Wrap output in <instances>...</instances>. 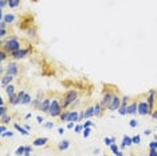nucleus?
I'll return each instance as SVG.
<instances>
[{
	"mask_svg": "<svg viewBox=\"0 0 157 156\" xmlns=\"http://www.w3.org/2000/svg\"><path fill=\"white\" fill-rule=\"evenodd\" d=\"M20 42H19V39H18V36L16 35H12V36H8L7 39H3L2 40V48H4L5 51H8V53H14V51H16V50H19V48H22L20 47Z\"/></svg>",
	"mask_w": 157,
	"mask_h": 156,
	"instance_id": "obj_1",
	"label": "nucleus"
},
{
	"mask_svg": "<svg viewBox=\"0 0 157 156\" xmlns=\"http://www.w3.org/2000/svg\"><path fill=\"white\" fill-rule=\"evenodd\" d=\"M78 98V93H77V90H74V89H70L68 92L63 94V97H62L61 100V105L62 108H63V111H66L68 106L73 105V102Z\"/></svg>",
	"mask_w": 157,
	"mask_h": 156,
	"instance_id": "obj_2",
	"label": "nucleus"
},
{
	"mask_svg": "<svg viewBox=\"0 0 157 156\" xmlns=\"http://www.w3.org/2000/svg\"><path fill=\"white\" fill-rule=\"evenodd\" d=\"M62 112H63V108H62V105H61V101L56 100V98H53V100H51V106H50L48 114H50L51 117H59L62 114Z\"/></svg>",
	"mask_w": 157,
	"mask_h": 156,
	"instance_id": "obj_3",
	"label": "nucleus"
},
{
	"mask_svg": "<svg viewBox=\"0 0 157 156\" xmlns=\"http://www.w3.org/2000/svg\"><path fill=\"white\" fill-rule=\"evenodd\" d=\"M30 48H19V50H16V51H14V53H11L10 54V57L12 59H15V61H18V59H23V58H26V57L28 55V53H30Z\"/></svg>",
	"mask_w": 157,
	"mask_h": 156,
	"instance_id": "obj_4",
	"label": "nucleus"
},
{
	"mask_svg": "<svg viewBox=\"0 0 157 156\" xmlns=\"http://www.w3.org/2000/svg\"><path fill=\"white\" fill-rule=\"evenodd\" d=\"M137 113L140 116H148V114H150L149 105H148L146 101H140L138 102V105H137Z\"/></svg>",
	"mask_w": 157,
	"mask_h": 156,
	"instance_id": "obj_5",
	"label": "nucleus"
},
{
	"mask_svg": "<svg viewBox=\"0 0 157 156\" xmlns=\"http://www.w3.org/2000/svg\"><path fill=\"white\" fill-rule=\"evenodd\" d=\"M119 106H121V97H119L118 94H114L112 102L109 104V106H107L106 109L109 112H116V111H118L119 109Z\"/></svg>",
	"mask_w": 157,
	"mask_h": 156,
	"instance_id": "obj_6",
	"label": "nucleus"
},
{
	"mask_svg": "<svg viewBox=\"0 0 157 156\" xmlns=\"http://www.w3.org/2000/svg\"><path fill=\"white\" fill-rule=\"evenodd\" d=\"M19 73V66L16 62H10L7 65V67H5V74H8V76H12V77H16Z\"/></svg>",
	"mask_w": 157,
	"mask_h": 156,
	"instance_id": "obj_7",
	"label": "nucleus"
},
{
	"mask_svg": "<svg viewBox=\"0 0 157 156\" xmlns=\"http://www.w3.org/2000/svg\"><path fill=\"white\" fill-rule=\"evenodd\" d=\"M113 96H114V93H112V92H105L104 93L102 100H101V104L104 105V108H107V106H109V104L112 102V100H113Z\"/></svg>",
	"mask_w": 157,
	"mask_h": 156,
	"instance_id": "obj_8",
	"label": "nucleus"
},
{
	"mask_svg": "<svg viewBox=\"0 0 157 156\" xmlns=\"http://www.w3.org/2000/svg\"><path fill=\"white\" fill-rule=\"evenodd\" d=\"M155 96H156V90H150L149 94H148V98H146V102L148 105H149V111H150V114H152V112L155 111L153 109V105H155Z\"/></svg>",
	"mask_w": 157,
	"mask_h": 156,
	"instance_id": "obj_9",
	"label": "nucleus"
},
{
	"mask_svg": "<svg viewBox=\"0 0 157 156\" xmlns=\"http://www.w3.org/2000/svg\"><path fill=\"white\" fill-rule=\"evenodd\" d=\"M50 106H51V98H44L41 104L39 111H42V113H48L50 112Z\"/></svg>",
	"mask_w": 157,
	"mask_h": 156,
	"instance_id": "obj_10",
	"label": "nucleus"
},
{
	"mask_svg": "<svg viewBox=\"0 0 157 156\" xmlns=\"http://www.w3.org/2000/svg\"><path fill=\"white\" fill-rule=\"evenodd\" d=\"M0 18L4 20L7 24H12V23L15 22V15H14V14H4L2 11V12H0Z\"/></svg>",
	"mask_w": 157,
	"mask_h": 156,
	"instance_id": "obj_11",
	"label": "nucleus"
},
{
	"mask_svg": "<svg viewBox=\"0 0 157 156\" xmlns=\"http://www.w3.org/2000/svg\"><path fill=\"white\" fill-rule=\"evenodd\" d=\"M8 102H10L12 106H16V105H19V104H22V100H20V97H19V94L15 93L14 96L8 97Z\"/></svg>",
	"mask_w": 157,
	"mask_h": 156,
	"instance_id": "obj_12",
	"label": "nucleus"
},
{
	"mask_svg": "<svg viewBox=\"0 0 157 156\" xmlns=\"http://www.w3.org/2000/svg\"><path fill=\"white\" fill-rule=\"evenodd\" d=\"M78 120H79V111H70V114H68V120H67V123L68 121H73V123H78Z\"/></svg>",
	"mask_w": 157,
	"mask_h": 156,
	"instance_id": "obj_13",
	"label": "nucleus"
},
{
	"mask_svg": "<svg viewBox=\"0 0 157 156\" xmlns=\"http://www.w3.org/2000/svg\"><path fill=\"white\" fill-rule=\"evenodd\" d=\"M132 144H133L132 137H130V136H126V135H125V136L122 137V143H121V145H119V148H126V147H130Z\"/></svg>",
	"mask_w": 157,
	"mask_h": 156,
	"instance_id": "obj_14",
	"label": "nucleus"
},
{
	"mask_svg": "<svg viewBox=\"0 0 157 156\" xmlns=\"http://www.w3.org/2000/svg\"><path fill=\"white\" fill-rule=\"evenodd\" d=\"M104 112V105L101 102H95L94 104V116L95 117H99Z\"/></svg>",
	"mask_w": 157,
	"mask_h": 156,
	"instance_id": "obj_15",
	"label": "nucleus"
},
{
	"mask_svg": "<svg viewBox=\"0 0 157 156\" xmlns=\"http://www.w3.org/2000/svg\"><path fill=\"white\" fill-rule=\"evenodd\" d=\"M47 141H48L47 137H38V139H35V140L32 141V145L34 147H42V145H46Z\"/></svg>",
	"mask_w": 157,
	"mask_h": 156,
	"instance_id": "obj_16",
	"label": "nucleus"
},
{
	"mask_svg": "<svg viewBox=\"0 0 157 156\" xmlns=\"http://www.w3.org/2000/svg\"><path fill=\"white\" fill-rule=\"evenodd\" d=\"M14 81V77L12 76H8V74H4V76L2 77V86L3 88H5L7 85H10V83H12Z\"/></svg>",
	"mask_w": 157,
	"mask_h": 156,
	"instance_id": "obj_17",
	"label": "nucleus"
},
{
	"mask_svg": "<svg viewBox=\"0 0 157 156\" xmlns=\"http://www.w3.org/2000/svg\"><path fill=\"white\" fill-rule=\"evenodd\" d=\"M137 105H138V102H132L129 104V105H126V111H128V114H136L137 113Z\"/></svg>",
	"mask_w": 157,
	"mask_h": 156,
	"instance_id": "obj_18",
	"label": "nucleus"
},
{
	"mask_svg": "<svg viewBox=\"0 0 157 156\" xmlns=\"http://www.w3.org/2000/svg\"><path fill=\"white\" fill-rule=\"evenodd\" d=\"M83 113H85V118H86V120H90L91 117H94V105L85 108Z\"/></svg>",
	"mask_w": 157,
	"mask_h": 156,
	"instance_id": "obj_19",
	"label": "nucleus"
},
{
	"mask_svg": "<svg viewBox=\"0 0 157 156\" xmlns=\"http://www.w3.org/2000/svg\"><path fill=\"white\" fill-rule=\"evenodd\" d=\"M68 147H70V140H67V139H63V140L59 141V144H58L59 151H66Z\"/></svg>",
	"mask_w": 157,
	"mask_h": 156,
	"instance_id": "obj_20",
	"label": "nucleus"
},
{
	"mask_svg": "<svg viewBox=\"0 0 157 156\" xmlns=\"http://www.w3.org/2000/svg\"><path fill=\"white\" fill-rule=\"evenodd\" d=\"M14 128H15L18 132H20V133L23 135V136H28V135H30V131H27V129H26L24 126L19 125L18 123H15V124H14Z\"/></svg>",
	"mask_w": 157,
	"mask_h": 156,
	"instance_id": "obj_21",
	"label": "nucleus"
},
{
	"mask_svg": "<svg viewBox=\"0 0 157 156\" xmlns=\"http://www.w3.org/2000/svg\"><path fill=\"white\" fill-rule=\"evenodd\" d=\"M4 92H5V94H7L8 97L14 96V94H15V86H14L12 83H10V85H7L4 88Z\"/></svg>",
	"mask_w": 157,
	"mask_h": 156,
	"instance_id": "obj_22",
	"label": "nucleus"
},
{
	"mask_svg": "<svg viewBox=\"0 0 157 156\" xmlns=\"http://www.w3.org/2000/svg\"><path fill=\"white\" fill-rule=\"evenodd\" d=\"M32 100H34V98L31 97V94L26 93L24 97H23V100H22V105H30V104L32 102Z\"/></svg>",
	"mask_w": 157,
	"mask_h": 156,
	"instance_id": "obj_23",
	"label": "nucleus"
},
{
	"mask_svg": "<svg viewBox=\"0 0 157 156\" xmlns=\"http://www.w3.org/2000/svg\"><path fill=\"white\" fill-rule=\"evenodd\" d=\"M10 8H18L20 5V0H7Z\"/></svg>",
	"mask_w": 157,
	"mask_h": 156,
	"instance_id": "obj_24",
	"label": "nucleus"
},
{
	"mask_svg": "<svg viewBox=\"0 0 157 156\" xmlns=\"http://www.w3.org/2000/svg\"><path fill=\"white\" fill-rule=\"evenodd\" d=\"M0 121H2V124H10L11 121H12V116L11 114H5V116H3V117H0Z\"/></svg>",
	"mask_w": 157,
	"mask_h": 156,
	"instance_id": "obj_25",
	"label": "nucleus"
},
{
	"mask_svg": "<svg viewBox=\"0 0 157 156\" xmlns=\"http://www.w3.org/2000/svg\"><path fill=\"white\" fill-rule=\"evenodd\" d=\"M68 114H70V111H63V112H62V114L59 116L61 121H63V123H67V120H68Z\"/></svg>",
	"mask_w": 157,
	"mask_h": 156,
	"instance_id": "obj_26",
	"label": "nucleus"
},
{
	"mask_svg": "<svg viewBox=\"0 0 157 156\" xmlns=\"http://www.w3.org/2000/svg\"><path fill=\"white\" fill-rule=\"evenodd\" d=\"M113 143H116V139H114V137H105L104 139V144H105V145L110 147Z\"/></svg>",
	"mask_w": 157,
	"mask_h": 156,
	"instance_id": "obj_27",
	"label": "nucleus"
},
{
	"mask_svg": "<svg viewBox=\"0 0 157 156\" xmlns=\"http://www.w3.org/2000/svg\"><path fill=\"white\" fill-rule=\"evenodd\" d=\"M83 129H85L83 128V124H79V123L74 126V132H75V133H78V135L82 133V132H83Z\"/></svg>",
	"mask_w": 157,
	"mask_h": 156,
	"instance_id": "obj_28",
	"label": "nucleus"
},
{
	"mask_svg": "<svg viewBox=\"0 0 157 156\" xmlns=\"http://www.w3.org/2000/svg\"><path fill=\"white\" fill-rule=\"evenodd\" d=\"M7 57H10V53L5 51L4 48H2V51H0V59H2V62H4V61L7 59Z\"/></svg>",
	"mask_w": 157,
	"mask_h": 156,
	"instance_id": "obj_29",
	"label": "nucleus"
},
{
	"mask_svg": "<svg viewBox=\"0 0 157 156\" xmlns=\"http://www.w3.org/2000/svg\"><path fill=\"white\" fill-rule=\"evenodd\" d=\"M41 104H42L41 100H38V98H34L32 102H31V105H32L34 109H39V108H41Z\"/></svg>",
	"mask_w": 157,
	"mask_h": 156,
	"instance_id": "obj_30",
	"label": "nucleus"
},
{
	"mask_svg": "<svg viewBox=\"0 0 157 156\" xmlns=\"http://www.w3.org/2000/svg\"><path fill=\"white\" fill-rule=\"evenodd\" d=\"M27 35L31 36V38H34V36L36 35V28L35 27H28L27 28Z\"/></svg>",
	"mask_w": 157,
	"mask_h": 156,
	"instance_id": "obj_31",
	"label": "nucleus"
},
{
	"mask_svg": "<svg viewBox=\"0 0 157 156\" xmlns=\"http://www.w3.org/2000/svg\"><path fill=\"white\" fill-rule=\"evenodd\" d=\"M24 151H26V147L24 145H20V147H18V148H16L15 155L16 156H22V155H24Z\"/></svg>",
	"mask_w": 157,
	"mask_h": 156,
	"instance_id": "obj_32",
	"label": "nucleus"
},
{
	"mask_svg": "<svg viewBox=\"0 0 157 156\" xmlns=\"http://www.w3.org/2000/svg\"><path fill=\"white\" fill-rule=\"evenodd\" d=\"M110 149H112V152L114 155H117L119 151H121V149H119V145H117V143H113L112 145H110Z\"/></svg>",
	"mask_w": 157,
	"mask_h": 156,
	"instance_id": "obj_33",
	"label": "nucleus"
},
{
	"mask_svg": "<svg viewBox=\"0 0 157 156\" xmlns=\"http://www.w3.org/2000/svg\"><path fill=\"white\" fill-rule=\"evenodd\" d=\"M117 112H118V113L121 114V116H125V114H128L126 105H121V106H119V109H118V111H117Z\"/></svg>",
	"mask_w": 157,
	"mask_h": 156,
	"instance_id": "obj_34",
	"label": "nucleus"
},
{
	"mask_svg": "<svg viewBox=\"0 0 157 156\" xmlns=\"http://www.w3.org/2000/svg\"><path fill=\"white\" fill-rule=\"evenodd\" d=\"M90 133H91V128H85L83 132H82V136H83V139H87L90 136Z\"/></svg>",
	"mask_w": 157,
	"mask_h": 156,
	"instance_id": "obj_35",
	"label": "nucleus"
},
{
	"mask_svg": "<svg viewBox=\"0 0 157 156\" xmlns=\"http://www.w3.org/2000/svg\"><path fill=\"white\" fill-rule=\"evenodd\" d=\"M132 140H133V144L138 145V144L141 143V136H140V135H136V136H133V137H132Z\"/></svg>",
	"mask_w": 157,
	"mask_h": 156,
	"instance_id": "obj_36",
	"label": "nucleus"
},
{
	"mask_svg": "<svg viewBox=\"0 0 157 156\" xmlns=\"http://www.w3.org/2000/svg\"><path fill=\"white\" fill-rule=\"evenodd\" d=\"M31 154H32V148H31V147H26V151H24V155H23V156H32V155H31Z\"/></svg>",
	"mask_w": 157,
	"mask_h": 156,
	"instance_id": "obj_37",
	"label": "nucleus"
},
{
	"mask_svg": "<svg viewBox=\"0 0 157 156\" xmlns=\"http://www.w3.org/2000/svg\"><path fill=\"white\" fill-rule=\"evenodd\" d=\"M93 125H94V123H93V121H90V120H86L83 123V128H91Z\"/></svg>",
	"mask_w": 157,
	"mask_h": 156,
	"instance_id": "obj_38",
	"label": "nucleus"
},
{
	"mask_svg": "<svg viewBox=\"0 0 157 156\" xmlns=\"http://www.w3.org/2000/svg\"><path fill=\"white\" fill-rule=\"evenodd\" d=\"M149 149H157V140H152L149 143Z\"/></svg>",
	"mask_w": 157,
	"mask_h": 156,
	"instance_id": "obj_39",
	"label": "nucleus"
},
{
	"mask_svg": "<svg viewBox=\"0 0 157 156\" xmlns=\"http://www.w3.org/2000/svg\"><path fill=\"white\" fill-rule=\"evenodd\" d=\"M44 128L46 129H53L54 128V123L53 121H47V123H44Z\"/></svg>",
	"mask_w": 157,
	"mask_h": 156,
	"instance_id": "obj_40",
	"label": "nucleus"
},
{
	"mask_svg": "<svg viewBox=\"0 0 157 156\" xmlns=\"http://www.w3.org/2000/svg\"><path fill=\"white\" fill-rule=\"evenodd\" d=\"M5 114H7V108H5V105L4 106H0V117L5 116Z\"/></svg>",
	"mask_w": 157,
	"mask_h": 156,
	"instance_id": "obj_41",
	"label": "nucleus"
},
{
	"mask_svg": "<svg viewBox=\"0 0 157 156\" xmlns=\"http://www.w3.org/2000/svg\"><path fill=\"white\" fill-rule=\"evenodd\" d=\"M129 125L132 126V128H136V126L138 125V121H137V120H134V118H132V120L129 121Z\"/></svg>",
	"mask_w": 157,
	"mask_h": 156,
	"instance_id": "obj_42",
	"label": "nucleus"
},
{
	"mask_svg": "<svg viewBox=\"0 0 157 156\" xmlns=\"http://www.w3.org/2000/svg\"><path fill=\"white\" fill-rule=\"evenodd\" d=\"M5 7H8V3H7V0H0V8H2V11L4 10Z\"/></svg>",
	"mask_w": 157,
	"mask_h": 156,
	"instance_id": "obj_43",
	"label": "nucleus"
},
{
	"mask_svg": "<svg viewBox=\"0 0 157 156\" xmlns=\"http://www.w3.org/2000/svg\"><path fill=\"white\" fill-rule=\"evenodd\" d=\"M128 101H129V97L128 96L121 97V105H128Z\"/></svg>",
	"mask_w": 157,
	"mask_h": 156,
	"instance_id": "obj_44",
	"label": "nucleus"
},
{
	"mask_svg": "<svg viewBox=\"0 0 157 156\" xmlns=\"http://www.w3.org/2000/svg\"><path fill=\"white\" fill-rule=\"evenodd\" d=\"M12 136H14V132H11V131H7L4 133H2V137H12Z\"/></svg>",
	"mask_w": 157,
	"mask_h": 156,
	"instance_id": "obj_45",
	"label": "nucleus"
},
{
	"mask_svg": "<svg viewBox=\"0 0 157 156\" xmlns=\"http://www.w3.org/2000/svg\"><path fill=\"white\" fill-rule=\"evenodd\" d=\"M5 35H7V30L5 28H0V38H2V40L4 39Z\"/></svg>",
	"mask_w": 157,
	"mask_h": 156,
	"instance_id": "obj_46",
	"label": "nucleus"
},
{
	"mask_svg": "<svg viewBox=\"0 0 157 156\" xmlns=\"http://www.w3.org/2000/svg\"><path fill=\"white\" fill-rule=\"evenodd\" d=\"M77 125V123H73V121H68L67 123V125H66V128L67 129H74V126Z\"/></svg>",
	"mask_w": 157,
	"mask_h": 156,
	"instance_id": "obj_47",
	"label": "nucleus"
},
{
	"mask_svg": "<svg viewBox=\"0 0 157 156\" xmlns=\"http://www.w3.org/2000/svg\"><path fill=\"white\" fill-rule=\"evenodd\" d=\"M43 97H44V94H43V92H41V90H39V92H38V94H36V97H35V98H38V100H41V101H43V100H44V98H43Z\"/></svg>",
	"mask_w": 157,
	"mask_h": 156,
	"instance_id": "obj_48",
	"label": "nucleus"
},
{
	"mask_svg": "<svg viewBox=\"0 0 157 156\" xmlns=\"http://www.w3.org/2000/svg\"><path fill=\"white\" fill-rule=\"evenodd\" d=\"M83 118H85V113H83V111H79V120H78V123L83 121Z\"/></svg>",
	"mask_w": 157,
	"mask_h": 156,
	"instance_id": "obj_49",
	"label": "nucleus"
},
{
	"mask_svg": "<svg viewBox=\"0 0 157 156\" xmlns=\"http://www.w3.org/2000/svg\"><path fill=\"white\" fill-rule=\"evenodd\" d=\"M0 132H2V133L7 132V126H5V124H2V125H0Z\"/></svg>",
	"mask_w": 157,
	"mask_h": 156,
	"instance_id": "obj_50",
	"label": "nucleus"
},
{
	"mask_svg": "<svg viewBox=\"0 0 157 156\" xmlns=\"http://www.w3.org/2000/svg\"><path fill=\"white\" fill-rule=\"evenodd\" d=\"M5 27H7V23H5L2 18H0V28H5Z\"/></svg>",
	"mask_w": 157,
	"mask_h": 156,
	"instance_id": "obj_51",
	"label": "nucleus"
},
{
	"mask_svg": "<svg viewBox=\"0 0 157 156\" xmlns=\"http://www.w3.org/2000/svg\"><path fill=\"white\" fill-rule=\"evenodd\" d=\"M148 156H157V149H149V155Z\"/></svg>",
	"mask_w": 157,
	"mask_h": 156,
	"instance_id": "obj_52",
	"label": "nucleus"
},
{
	"mask_svg": "<svg viewBox=\"0 0 157 156\" xmlns=\"http://www.w3.org/2000/svg\"><path fill=\"white\" fill-rule=\"evenodd\" d=\"M36 121H38V124H42L44 121V118L42 117V116H36Z\"/></svg>",
	"mask_w": 157,
	"mask_h": 156,
	"instance_id": "obj_53",
	"label": "nucleus"
},
{
	"mask_svg": "<svg viewBox=\"0 0 157 156\" xmlns=\"http://www.w3.org/2000/svg\"><path fill=\"white\" fill-rule=\"evenodd\" d=\"M144 135H146V136L152 135V129H145V131H144Z\"/></svg>",
	"mask_w": 157,
	"mask_h": 156,
	"instance_id": "obj_54",
	"label": "nucleus"
},
{
	"mask_svg": "<svg viewBox=\"0 0 157 156\" xmlns=\"http://www.w3.org/2000/svg\"><path fill=\"white\" fill-rule=\"evenodd\" d=\"M78 105H79V100L77 98V100L73 102V105H71V106H73V108H75V106H78Z\"/></svg>",
	"mask_w": 157,
	"mask_h": 156,
	"instance_id": "obj_55",
	"label": "nucleus"
},
{
	"mask_svg": "<svg viewBox=\"0 0 157 156\" xmlns=\"http://www.w3.org/2000/svg\"><path fill=\"white\" fill-rule=\"evenodd\" d=\"M152 117H153V118H156V120H157V109H155V111L152 112Z\"/></svg>",
	"mask_w": 157,
	"mask_h": 156,
	"instance_id": "obj_56",
	"label": "nucleus"
},
{
	"mask_svg": "<svg viewBox=\"0 0 157 156\" xmlns=\"http://www.w3.org/2000/svg\"><path fill=\"white\" fill-rule=\"evenodd\" d=\"M65 133V128H59L58 129V135H63Z\"/></svg>",
	"mask_w": 157,
	"mask_h": 156,
	"instance_id": "obj_57",
	"label": "nucleus"
},
{
	"mask_svg": "<svg viewBox=\"0 0 157 156\" xmlns=\"http://www.w3.org/2000/svg\"><path fill=\"white\" fill-rule=\"evenodd\" d=\"M5 105V101H4V98H0V106H4Z\"/></svg>",
	"mask_w": 157,
	"mask_h": 156,
	"instance_id": "obj_58",
	"label": "nucleus"
},
{
	"mask_svg": "<svg viewBox=\"0 0 157 156\" xmlns=\"http://www.w3.org/2000/svg\"><path fill=\"white\" fill-rule=\"evenodd\" d=\"M31 117H32V113H27V114H26V120H28V118H31Z\"/></svg>",
	"mask_w": 157,
	"mask_h": 156,
	"instance_id": "obj_59",
	"label": "nucleus"
},
{
	"mask_svg": "<svg viewBox=\"0 0 157 156\" xmlns=\"http://www.w3.org/2000/svg\"><path fill=\"white\" fill-rule=\"evenodd\" d=\"M24 128H26V129H27V131H31V126H30V125H28V124H24Z\"/></svg>",
	"mask_w": 157,
	"mask_h": 156,
	"instance_id": "obj_60",
	"label": "nucleus"
},
{
	"mask_svg": "<svg viewBox=\"0 0 157 156\" xmlns=\"http://www.w3.org/2000/svg\"><path fill=\"white\" fill-rule=\"evenodd\" d=\"M99 151H101V149H99V148H95V149H94V154H95V155H98V154H99Z\"/></svg>",
	"mask_w": 157,
	"mask_h": 156,
	"instance_id": "obj_61",
	"label": "nucleus"
},
{
	"mask_svg": "<svg viewBox=\"0 0 157 156\" xmlns=\"http://www.w3.org/2000/svg\"><path fill=\"white\" fill-rule=\"evenodd\" d=\"M116 156H124V152H122V151H119V152H118V154H117Z\"/></svg>",
	"mask_w": 157,
	"mask_h": 156,
	"instance_id": "obj_62",
	"label": "nucleus"
},
{
	"mask_svg": "<svg viewBox=\"0 0 157 156\" xmlns=\"http://www.w3.org/2000/svg\"><path fill=\"white\" fill-rule=\"evenodd\" d=\"M104 156H107V155H104Z\"/></svg>",
	"mask_w": 157,
	"mask_h": 156,
	"instance_id": "obj_63",
	"label": "nucleus"
}]
</instances>
